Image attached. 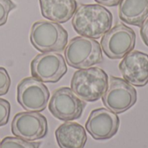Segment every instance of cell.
<instances>
[{
	"label": "cell",
	"mask_w": 148,
	"mask_h": 148,
	"mask_svg": "<svg viewBox=\"0 0 148 148\" xmlns=\"http://www.w3.org/2000/svg\"><path fill=\"white\" fill-rule=\"evenodd\" d=\"M113 15L101 4H81L72 17V25L82 36L99 39L112 27Z\"/></svg>",
	"instance_id": "obj_1"
},
{
	"label": "cell",
	"mask_w": 148,
	"mask_h": 148,
	"mask_svg": "<svg viewBox=\"0 0 148 148\" xmlns=\"http://www.w3.org/2000/svg\"><path fill=\"white\" fill-rule=\"evenodd\" d=\"M108 74L98 67L79 69L73 75L70 88L81 100L94 102L103 96L108 88Z\"/></svg>",
	"instance_id": "obj_2"
},
{
	"label": "cell",
	"mask_w": 148,
	"mask_h": 148,
	"mask_svg": "<svg viewBox=\"0 0 148 148\" xmlns=\"http://www.w3.org/2000/svg\"><path fill=\"white\" fill-rule=\"evenodd\" d=\"M68 32L58 23L46 20L35 22L30 29L29 40L38 51L60 52L68 44Z\"/></svg>",
	"instance_id": "obj_3"
},
{
	"label": "cell",
	"mask_w": 148,
	"mask_h": 148,
	"mask_svg": "<svg viewBox=\"0 0 148 148\" xmlns=\"http://www.w3.org/2000/svg\"><path fill=\"white\" fill-rule=\"evenodd\" d=\"M67 63L76 69L90 68L103 62L101 44L85 36H75L68 42L64 49Z\"/></svg>",
	"instance_id": "obj_4"
},
{
	"label": "cell",
	"mask_w": 148,
	"mask_h": 148,
	"mask_svg": "<svg viewBox=\"0 0 148 148\" xmlns=\"http://www.w3.org/2000/svg\"><path fill=\"white\" fill-rule=\"evenodd\" d=\"M101 100L108 109L115 114H122L136 103L137 91L125 79L111 75Z\"/></svg>",
	"instance_id": "obj_5"
},
{
	"label": "cell",
	"mask_w": 148,
	"mask_h": 148,
	"mask_svg": "<svg viewBox=\"0 0 148 148\" xmlns=\"http://www.w3.org/2000/svg\"><path fill=\"white\" fill-rule=\"evenodd\" d=\"M100 44L109 59H121L134 50L136 34L132 28L124 23H119L101 36Z\"/></svg>",
	"instance_id": "obj_6"
},
{
	"label": "cell",
	"mask_w": 148,
	"mask_h": 148,
	"mask_svg": "<svg viewBox=\"0 0 148 148\" xmlns=\"http://www.w3.org/2000/svg\"><path fill=\"white\" fill-rule=\"evenodd\" d=\"M86 102L75 95L70 88L62 87L56 89L49 102V110L59 121H71L81 118Z\"/></svg>",
	"instance_id": "obj_7"
},
{
	"label": "cell",
	"mask_w": 148,
	"mask_h": 148,
	"mask_svg": "<svg viewBox=\"0 0 148 148\" xmlns=\"http://www.w3.org/2000/svg\"><path fill=\"white\" fill-rule=\"evenodd\" d=\"M49 96L47 86L33 76L25 77L17 84V102L28 112L43 111L48 106Z\"/></svg>",
	"instance_id": "obj_8"
},
{
	"label": "cell",
	"mask_w": 148,
	"mask_h": 148,
	"mask_svg": "<svg viewBox=\"0 0 148 148\" xmlns=\"http://www.w3.org/2000/svg\"><path fill=\"white\" fill-rule=\"evenodd\" d=\"M66 60L60 53L44 52L38 54L30 62L31 75L37 80L56 83L67 73Z\"/></svg>",
	"instance_id": "obj_9"
},
{
	"label": "cell",
	"mask_w": 148,
	"mask_h": 148,
	"mask_svg": "<svg viewBox=\"0 0 148 148\" xmlns=\"http://www.w3.org/2000/svg\"><path fill=\"white\" fill-rule=\"evenodd\" d=\"M48 121L40 112L17 113L11 122V132L14 136L27 141L43 139L48 134Z\"/></svg>",
	"instance_id": "obj_10"
},
{
	"label": "cell",
	"mask_w": 148,
	"mask_h": 148,
	"mask_svg": "<svg viewBox=\"0 0 148 148\" xmlns=\"http://www.w3.org/2000/svg\"><path fill=\"white\" fill-rule=\"evenodd\" d=\"M120 118L117 114L108 108L94 109L85 124L88 133L96 140H107L118 132Z\"/></svg>",
	"instance_id": "obj_11"
},
{
	"label": "cell",
	"mask_w": 148,
	"mask_h": 148,
	"mask_svg": "<svg viewBox=\"0 0 148 148\" xmlns=\"http://www.w3.org/2000/svg\"><path fill=\"white\" fill-rule=\"evenodd\" d=\"M123 78L131 85L144 87L148 83V55L133 50L126 55L119 64Z\"/></svg>",
	"instance_id": "obj_12"
},
{
	"label": "cell",
	"mask_w": 148,
	"mask_h": 148,
	"mask_svg": "<svg viewBox=\"0 0 148 148\" xmlns=\"http://www.w3.org/2000/svg\"><path fill=\"white\" fill-rule=\"evenodd\" d=\"M42 16L58 23H67L77 9L76 0H39Z\"/></svg>",
	"instance_id": "obj_13"
},
{
	"label": "cell",
	"mask_w": 148,
	"mask_h": 148,
	"mask_svg": "<svg viewBox=\"0 0 148 148\" xmlns=\"http://www.w3.org/2000/svg\"><path fill=\"white\" fill-rule=\"evenodd\" d=\"M55 136L60 148H84L88 140L84 127L79 123L70 121L60 125Z\"/></svg>",
	"instance_id": "obj_14"
},
{
	"label": "cell",
	"mask_w": 148,
	"mask_h": 148,
	"mask_svg": "<svg viewBox=\"0 0 148 148\" xmlns=\"http://www.w3.org/2000/svg\"><path fill=\"white\" fill-rule=\"evenodd\" d=\"M119 17L127 24L141 27L148 18V0H121Z\"/></svg>",
	"instance_id": "obj_15"
},
{
	"label": "cell",
	"mask_w": 148,
	"mask_h": 148,
	"mask_svg": "<svg viewBox=\"0 0 148 148\" xmlns=\"http://www.w3.org/2000/svg\"><path fill=\"white\" fill-rule=\"evenodd\" d=\"M40 142L27 141L18 137H5L0 142V148H39Z\"/></svg>",
	"instance_id": "obj_16"
},
{
	"label": "cell",
	"mask_w": 148,
	"mask_h": 148,
	"mask_svg": "<svg viewBox=\"0 0 148 148\" xmlns=\"http://www.w3.org/2000/svg\"><path fill=\"white\" fill-rule=\"evenodd\" d=\"M16 5L11 0H0V26L7 23L9 13L16 9Z\"/></svg>",
	"instance_id": "obj_17"
},
{
	"label": "cell",
	"mask_w": 148,
	"mask_h": 148,
	"mask_svg": "<svg viewBox=\"0 0 148 148\" xmlns=\"http://www.w3.org/2000/svg\"><path fill=\"white\" fill-rule=\"evenodd\" d=\"M10 104L5 100L0 98V127L5 126L10 119Z\"/></svg>",
	"instance_id": "obj_18"
},
{
	"label": "cell",
	"mask_w": 148,
	"mask_h": 148,
	"mask_svg": "<svg viewBox=\"0 0 148 148\" xmlns=\"http://www.w3.org/2000/svg\"><path fill=\"white\" fill-rule=\"evenodd\" d=\"M10 82L11 81L8 71L4 68L0 67V96L4 95L9 92Z\"/></svg>",
	"instance_id": "obj_19"
},
{
	"label": "cell",
	"mask_w": 148,
	"mask_h": 148,
	"mask_svg": "<svg viewBox=\"0 0 148 148\" xmlns=\"http://www.w3.org/2000/svg\"><path fill=\"white\" fill-rule=\"evenodd\" d=\"M140 36L144 43L148 47V18L140 27Z\"/></svg>",
	"instance_id": "obj_20"
},
{
	"label": "cell",
	"mask_w": 148,
	"mask_h": 148,
	"mask_svg": "<svg viewBox=\"0 0 148 148\" xmlns=\"http://www.w3.org/2000/svg\"><path fill=\"white\" fill-rule=\"evenodd\" d=\"M97 3L108 7H114L119 5L121 0H95Z\"/></svg>",
	"instance_id": "obj_21"
}]
</instances>
